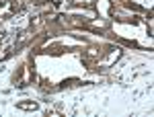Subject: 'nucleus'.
<instances>
[{
  "instance_id": "nucleus-1",
  "label": "nucleus",
  "mask_w": 154,
  "mask_h": 117,
  "mask_svg": "<svg viewBox=\"0 0 154 117\" xmlns=\"http://www.w3.org/2000/svg\"><path fill=\"white\" fill-rule=\"evenodd\" d=\"M19 109H25V111H35L37 109V103H19Z\"/></svg>"
},
{
  "instance_id": "nucleus-2",
  "label": "nucleus",
  "mask_w": 154,
  "mask_h": 117,
  "mask_svg": "<svg viewBox=\"0 0 154 117\" xmlns=\"http://www.w3.org/2000/svg\"><path fill=\"white\" fill-rule=\"evenodd\" d=\"M0 39H2V35H0Z\"/></svg>"
}]
</instances>
